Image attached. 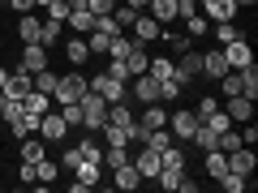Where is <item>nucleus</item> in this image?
<instances>
[{
  "instance_id": "obj_34",
  "label": "nucleus",
  "mask_w": 258,
  "mask_h": 193,
  "mask_svg": "<svg viewBox=\"0 0 258 193\" xmlns=\"http://www.w3.org/2000/svg\"><path fill=\"white\" fill-rule=\"evenodd\" d=\"M237 73H241V94L245 99H258V69L249 64V69H237Z\"/></svg>"
},
{
  "instance_id": "obj_48",
  "label": "nucleus",
  "mask_w": 258,
  "mask_h": 193,
  "mask_svg": "<svg viewBox=\"0 0 258 193\" xmlns=\"http://www.w3.org/2000/svg\"><path fill=\"white\" fill-rule=\"evenodd\" d=\"M56 112L64 116V125H69V129H74V125H82V108H78V103H64V108H56Z\"/></svg>"
},
{
  "instance_id": "obj_26",
  "label": "nucleus",
  "mask_w": 258,
  "mask_h": 193,
  "mask_svg": "<svg viewBox=\"0 0 258 193\" xmlns=\"http://www.w3.org/2000/svg\"><path fill=\"white\" fill-rule=\"evenodd\" d=\"M22 112H30V116H43V112H52V94H39V90H30L26 99H22Z\"/></svg>"
},
{
  "instance_id": "obj_5",
  "label": "nucleus",
  "mask_w": 258,
  "mask_h": 193,
  "mask_svg": "<svg viewBox=\"0 0 258 193\" xmlns=\"http://www.w3.org/2000/svg\"><path fill=\"white\" fill-rule=\"evenodd\" d=\"M224 60H228V69H249V64H254V47H249V39L237 35L232 43H224Z\"/></svg>"
},
{
  "instance_id": "obj_17",
  "label": "nucleus",
  "mask_w": 258,
  "mask_h": 193,
  "mask_svg": "<svg viewBox=\"0 0 258 193\" xmlns=\"http://www.w3.org/2000/svg\"><path fill=\"white\" fill-rule=\"evenodd\" d=\"M5 94H9V99H18V103L30 94V73L22 69V64H18V69L9 73V82H5Z\"/></svg>"
},
{
  "instance_id": "obj_54",
  "label": "nucleus",
  "mask_w": 258,
  "mask_h": 193,
  "mask_svg": "<svg viewBox=\"0 0 258 193\" xmlns=\"http://www.w3.org/2000/svg\"><path fill=\"white\" fill-rule=\"evenodd\" d=\"M176 189H181V193H198V180H189V176L181 172V180H176Z\"/></svg>"
},
{
  "instance_id": "obj_46",
  "label": "nucleus",
  "mask_w": 258,
  "mask_h": 193,
  "mask_svg": "<svg viewBox=\"0 0 258 193\" xmlns=\"http://www.w3.org/2000/svg\"><path fill=\"white\" fill-rule=\"evenodd\" d=\"M43 13H47L52 22H64V18H69V5H64V0H47V5H43Z\"/></svg>"
},
{
  "instance_id": "obj_22",
  "label": "nucleus",
  "mask_w": 258,
  "mask_h": 193,
  "mask_svg": "<svg viewBox=\"0 0 258 193\" xmlns=\"http://www.w3.org/2000/svg\"><path fill=\"white\" fill-rule=\"evenodd\" d=\"M39 120H43V116H30V112H18V116L9 120V133H13V138H30V133H39Z\"/></svg>"
},
{
  "instance_id": "obj_39",
  "label": "nucleus",
  "mask_w": 258,
  "mask_h": 193,
  "mask_svg": "<svg viewBox=\"0 0 258 193\" xmlns=\"http://www.w3.org/2000/svg\"><path fill=\"white\" fill-rule=\"evenodd\" d=\"M134 18H138V9H129V5H116V9H112V22H116L125 35H129V26H134Z\"/></svg>"
},
{
  "instance_id": "obj_45",
  "label": "nucleus",
  "mask_w": 258,
  "mask_h": 193,
  "mask_svg": "<svg viewBox=\"0 0 258 193\" xmlns=\"http://www.w3.org/2000/svg\"><path fill=\"white\" fill-rule=\"evenodd\" d=\"M181 90H185V86L176 82V77H168V82H159V103H172V99H176Z\"/></svg>"
},
{
  "instance_id": "obj_50",
  "label": "nucleus",
  "mask_w": 258,
  "mask_h": 193,
  "mask_svg": "<svg viewBox=\"0 0 258 193\" xmlns=\"http://www.w3.org/2000/svg\"><path fill=\"white\" fill-rule=\"evenodd\" d=\"M60 163H64V167H78V163H82V150H78V146H64Z\"/></svg>"
},
{
  "instance_id": "obj_16",
  "label": "nucleus",
  "mask_w": 258,
  "mask_h": 193,
  "mask_svg": "<svg viewBox=\"0 0 258 193\" xmlns=\"http://www.w3.org/2000/svg\"><path fill=\"white\" fill-rule=\"evenodd\" d=\"M224 73H232L228 60H224V47H215V52H203V77H215V82H220Z\"/></svg>"
},
{
  "instance_id": "obj_7",
  "label": "nucleus",
  "mask_w": 258,
  "mask_h": 193,
  "mask_svg": "<svg viewBox=\"0 0 258 193\" xmlns=\"http://www.w3.org/2000/svg\"><path fill=\"white\" fill-rule=\"evenodd\" d=\"M39 138H43V142H64V138H69V125H64V116H60V112H43V120H39Z\"/></svg>"
},
{
  "instance_id": "obj_14",
  "label": "nucleus",
  "mask_w": 258,
  "mask_h": 193,
  "mask_svg": "<svg viewBox=\"0 0 258 193\" xmlns=\"http://www.w3.org/2000/svg\"><path fill=\"white\" fill-rule=\"evenodd\" d=\"M22 69H26V73L47 69V47L43 43H26V47H22Z\"/></svg>"
},
{
  "instance_id": "obj_13",
  "label": "nucleus",
  "mask_w": 258,
  "mask_h": 193,
  "mask_svg": "<svg viewBox=\"0 0 258 193\" xmlns=\"http://www.w3.org/2000/svg\"><path fill=\"white\" fill-rule=\"evenodd\" d=\"M112 184H116L120 193H134L142 184V176H138V167H134V163H120V167H112Z\"/></svg>"
},
{
  "instance_id": "obj_53",
  "label": "nucleus",
  "mask_w": 258,
  "mask_h": 193,
  "mask_svg": "<svg viewBox=\"0 0 258 193\" xmlns=\"http://www.w3.org/2000/svg\"><path fill=\"white\" fill-rule=\"evenodd\" d=\"M18 180H26V184L35 180V163H26V159H22V167H18Z\"/></svg>"
},
{
  "instance_id": "obj_32",
  "label": "nucleus",
  "mask_w": 258,
  "mask_h": 193,
  "mask_svg": "<svg viewBox=\"0 0 258 193\" xmlns=\"http://www.w3.org/2000/svg\"><path fill=\"white\" fill-rule=\"evenodd\" d=\"M147 73L155 77V82H168V77H172L176 69H172V60H168V56H155V60L147 64Z\"/></svg>"
},
{
  "instance_id": "obj_3",
  "label": "nucleus",
  "mask_w": 258,
  "mask_h": 193,
  "mask_svg": "<svg viewBox=\"0 0 258 193\" xmlns=\"http://www.w3.org/2000/svg\"><path fill=\"white\" fill-rule=\"evenodd\" d=\"M86 82H91V90L99 94V99H108V103H120V99H129V86L120 82V77H112L108 69H103V73H95V77H86Z\"/></svg>"
},
{
  "instance_id": "obj_23",
  "label": "nucleus",
  "mask_w": 258,
  "mask_h": 193,
  "mask_svg": "<svg viewBox=\"0 0 258 193\" xmlns=\"http://www.w3.org/2000/svg\"><path fill=\"white\" fill-rule=\"evenodd\" d=\"M147 13L159 22V26H172V22H176V0H151Z\"/></svg>"
},
{
  "instance_id": "obj_36",
  "label": "nucleus",
  "mask_w": 258,
  "mask_h": 193,
  "mask_svg": "<svg viewBox=\"0 0 258 193\" xmlns=\"http://www.w3.org/2000/svg\"><path fill=\"white\" fill-rule=\"evenodd\" d=\"M56 176H60V163H56V159H39L35 163V180H56Z\"/></svg>"
},
{
  "instance_id": "obj_2",
  "label": "nucleus",
  "mask_w": 258,
  "mask_h": 193,
  "mask_svg": "<svg viewBox=\"0 0 258 193\" xmlns=\"http://www.w3.org/2000/svg\"><path fill=\"white\" fill-rule=\"evenodd\" d=\"M86 90H91V82H86V77H82V73H78V69H74V73H64V77H56V90H52V103H56V108H64V103H78V99H82Z\"/></svg>"
},
{
  "instance_id": "obj_35",
  "label": "nucleus",
  "mask_w": 258,
  "mask_h": 193,
  "mask_svg": "<svg viewBox=\"0 0 258 193\" xmlns=\"http://www.w3.org/2000/svg\"><path fill=\"white\" fill-rule=\"evenodd\" d=\"M60 30H64V22H52V18H47V22H43V30H39V43H43V47L60 43Z\"/></svg>"
},
{
  "instance_id": "obj_11",
  "label": "nucleus",
  "mask_w": 258,
  "mask_h": 193,
  "mask_svg": "<svg viewBox=\"0 0 258 193\" xmlns=\"http://www.w3.org/2000/svg\"><path fill=\"white\" fill-rule=\"evenodd\" d=\"M159 30H164V26H159V22L151 18V13H138V18H134V26H129V35L138 39V43H155V39H159Z\"/></svg>"
},
{
  "instance_id": "obj_58",
  "label": "nucleus",
  "mask_w": 258,
  "mask_h": 193,
  "mask_svg": "<svg viewBox=\"0 0 258 193\" xmlns=\"http://www.w3.org/2000/svg\"><path fill=\"white\" fill-rule=\"evenodd\" d=\"M249 5H258V0H237V9H249Z\"/></svg>"
},
{
  "instance_id": "obj_8",
  "label": "nucleus",
  "mask_w": 258,
  "mask_h": 193,
  "mask_svg": "<svg viewBox=\"0 0 258 193\" xmlns=\"http://www.w3.org/2000/svg\"><path fill=\"white\" fill-rule=\"evenodd\" d=\"M129 163L138 167V176H142V180H155V176H159V167H164V159H159V150H151V146H138V155L129 159Z\"/></svg>"
},
{
  "instance_id": "obj_31",
  "label": "nucleus",
  "mask_w": 258,
  "mask_h": 193,
  "mask_svg": "<svg viewBox=\"0 0 258 193\" xmlns=\"http://www.w3.org/2000/svg\"><path fill=\"white\" fill-rule=\"evenodd\" d=\"M215 138H220V133H215L211 125H203V120H198V129H194V146H203V150H215Z\"/></svg>"
},
{
  "instance_id": "obj_33",
  "label": "nucleus",
  "mask_w": 258,
  "mask_h": 193,
  "mask_svg": "<svg viewBox=\"0 0 258 193\" xmlns=\"http://www.w3.org/2000/svg\"><path fill=\"white\" fill-rule=\"evenodd\" d=\"M185 30H189V39H207L211 35V22H207L203 13H189V18H185Z\"/></svg>"
},
{
  "instance_id": "obj_18",
  "label": "nucleus",
  "mask_w": 258,
  "mask_h": 193,
  "mask_svg": "<svg viewBox=\"0 0 258 193\" xmlns=\"http://www.w3.org/2000/svg\"><path fill=\"white\" fill-rule=\"evenodd\" d=\"M134 99L138 103H159V82L151 73H138L134 77Z\"/></svg>"
},
{
  "instance_id": "obj_37",
  "label": "nucleus",
  "mask_w": 258,
  "mask_h": 193,
  "mask_svg": "<svg viewBox=\"0 0 258 193\" xmlns=\"http://www.w3.org/2000/svg\"><path fill=\"white\" fill-rule=\"evenodd\" d=\"M159 159H164V167H181V172H185V150H181V142H172L168 150H159Z\"/></svg>"
},
{
  "instance_id": "obj_25",
  "label": "nucleus",
  "mask_w": 258,
  "mask_h": 193,
  "mask_svg": "<svg viewBox=\"0 0 258 193\" xmlns=\"http://www.w3.org/2000/svg\"><path fill=\"white\" fill-rule=\"evenodd\" d=\"M64 22H69L74 35H91V30H95V13L91 9H69V18H64Z\"/></svg>"
},
{
  "instance_id": "obj_27",
  "label": "nucleus",
  "mask_w": 258,
  "mask_h": 193,
  "mask_svg": "<svg viewBox=\"0 0 258 193\" xmlns=\"http://www.w3.org/2000/svg\"><path fill=\"white\" fill-rule=\"evenodd\" d=\"M203 167H207V176H211V180H220V176L228 172V155H224V150H207Z\"/></svg>"
},
{
  "instance_id": "obj_51",
  "label": "nucleus",
  "mask_w": 258,
  "mask_h": 193,
  "mask_svg": "<svg viewBox=\"0 0 258 193\" xmlns=\"http://www.w3.org/2000/svg\"><path fill=\"white\" fill-rule=\"evenodd\" d=\"M189 13H198V0H176V18H189Z\"/></svg>"
},
{
  "instance_id": "obj_19",
  "label": "nucleus",
  "mask_w": 258,
  "mask_h": 193,
  "mask_svg": "<svg viewBox=\"0 0 258 193\" xmlns=\"http://www.w3.org/2000/svg\"><path fill=\"white\" fill-rule=\"evenodd\" d=\"M147 64H151V56H147V43H138V39H134V47H129V56H125V69H129V77L147 73Z\"/></svg>"
},
{
  "instance_id": "obj_12",
  "label": "nucleus",
  "mask_w": 258,
  "mask_h": 193,
  "mask_svg": "<svg viewBox=\"0 0 258 193\" xmlns=\"http://www.w3.org/2000/svg\"><path fill=\"white\" fill-rule=\"evenodd\" d=\"M254 167H258V159H254V150H249V146H237V150H228V172L254 176Z\"/></svg>"
},
{
  "instance_id": "obj_1",
  "label": "nucleus",
  "mask_w": 258,
  "mask_h": 193,
  "mask_svg": "<svg viewBox=\"0 0 258 193\" xmlns=\"http://www.w3.org/2000/svg\"><path fill=\"white\" fill-rule=\"evenodd\" d=\"M78 108H82V129L86 133H99V129L108 125V99H99L95 90H86L82 99H78Z\"/></svg>"
},
{
  "instance_id": "obj_55",
  "label": "nucleus",
  "mask_w": 258,
  "mask_h": 193,
  "mask_svg": "<svg viewBox=\"0 0 258 193\" xmlns=\"http://www.w3.org/2000/svg\"><path fill=\"white\" fill-rule=\"evenodd\" d=\"M5 5H9V9H18V13H30V9H35V0H5Z\"/></svg>"
},
{
  "instance_id": "obj_20",
  "label": "nucleus",
  "mask_w": 258,
  "mask_h": 193,
  "mask_svg": "<svg viewBox=\"0 0 258 193\" xmlns=\"http://www.w3.org/2000/svg\"><path fill=\"white\" fill-rule=\"evenodd\" d=\"M74 184H82V189H95V184H99V176H103V163H91V159H82V163L74 167Z\"/></svg>"
},
{
  "instance_id": "obj_24",
  "label": "nucleus",
  "mask_w": 258,
  "mask_h": 193,
  "mask_svg": "<svg viewBox=\"0 0 258 193\" xmlns=\"http://www.w3.org/2000/svg\"><path fill=\"white\" fill-rule=\"evenodd\" d=\"M39 30H43V22H39L35 13H22L18 18V39L22 43H39Z\"/></svg>"
},
{
  "instance_id": "obj_52",
  "label": "nucleus",
  "mask_w": 258,
  "mask_h": 193,
  "mask_svg": "<svg viewBox=\"0 0 258 193\" xmlns=\"http://www.w3.org/2000/svg\"><path fill=\"white\" fill-rule=\"evenodd\" d=\"M108 73H112V77H120V82H125V77H129V69H125V60H112V64H108Z\"/></svg>"
},
{
  "instance_id": "obj_21",
  "label": "nucleus",
  "mask_w": 258,
  "mask_h": 193,
  "mask_svg": "<svg viewBox=\"0 0 258 193\" xmlns=\"http://www.w3.org/2000/svg\"><path fill=\"white\" fill-rule=\"evenodd\" d=\"M64 56H69V64L74 69H82L86 60H91V47H86V35H74L69 43H64Z\"/></svg>"
},
{
  "instance_id": "obj_40",
  "label": "nucleus",
  "mask_w": 258,
  "mask_h": 193,
  "mask_svg": "<svg viewBox=\"0 0 258 193\" xmlns=\"http://www.w3.org/2000/svg\"><path fill=\"white\" fill-rule=\"evenodd\" d=\"M120 163H129V150L125 146H108V150H103V167H108V172L120 167Z\"/></svg>"
},
{
  "instance_id": "obj_6",
  "label": "nucleus",
  "mask_w": 258,
  "mask_h": 193,
  "mask_svg": "<svg viewBox=\"0 0 258 193\" xmlns=\"http://www.w3.org/2000/svg\"><path fill=\"white\" fill-rule=\"evenodd\" d=\"M168 129H172V138L185 146V142L194 138V129H198V116L185 112V108H176V112H168Z\"/></svg>"
},
{
  "instance_id": "obj_44",
  "label": "nucleus",
  "mask_w": 258,
  "mask_h": 193,
  "mask_svg": "<svg viewBox=\"0 0 258 193\" xmlns=\"http://www.w3.org/2000/svg\"><path fill=\"white\" fill-rule=\"evenodd\" d=\"M176 180H181V167H159V176H155L159 189H176Z\"/></svg>"
},
{
  "instance_id": "obj_38",
  "label": "nucleus",
  "mask_w": 258,
  "mask_h": 193,
  "mask_svg": "<svg viewBox=\"0 0 258 193\" xmlns=\"http://www.w3.org/2000/svg\"><path fill=\"white\" fill-rule=\"evenodd\" d=\"M211 30H215V43H232V39L241 35L237 22H211Z\"/></svg>"
},
{
  "instance_id": "obj_42",
  "label": "nucleus",
  "mask_w": 258,
  "mask_h": 193,
  "mask_svg": "<svg viewBox=\"0 0 258 193\" xmlns=\"http://www.w3.org/2000/svg\"><path fill=\"white\" fill-rule=\"evenodd\" d=\"M215 112H220V103H215V94H203V99H198V108H194V116H198V120H211Z\"/></svg>"
},
{
  "instance_id": "obj_49",
  "label": "nucleus",
  "mask_w": 258,
  "mask_h": 193,
  "mask_svg": "<svg viewBox=\"0 0 258 193\" xmlns=\"http://www.w3.org/2000/svg\"><path fill=\"white\" fill-rule=\"evenodd\" d=\"M86 9L99 18V13H112V9H116V0H86Z\"/></svg>"
},
{
  "instance_id": "obj_56",
  "label": "nucleus",
  "mask_w": 258,
  "mask_h": 193,
  "mask_svg": "<svg viewBox=\"0 0 258 193\" xmlns=\"http://www.w3.org/2000/svg\"><path fill=\"white\" fill-rule=\"evenodd\" d=\"M125 5H129V9H138V13H142V9L151 5V0H125Z\"/></svg>"
},
{
  "instance_id": "obj_9",
  "label": "nucleus",
  "mask_w": 258,
  "mask_h": 193,
  "mask_svg": "<svg viewBox=\"0 0 258 193\" xmlns=\"http://www.w3.org/2000/svg\"><path fill=\"white\" fill-rule=\"evenodd\" d=\"M198 13L207 22H232L237 18V0H198Z\"/></svg>"
},
{
  "instance_id": "obj_4",
  "label": "nucleus",
  "mask_w": 258,
  "mask_h": 193,
  "mask_svg": "<svg viewBox=\"0 0 258 193\" xmlns=\"http://www.w3.org/2000/svg\"><path fill=\"white\" fill-rule=\"evenodd\" d=\"M172 69H176V82L181 86H189V82H198V77H203V52H198V47H185L181 52V60H172Z\"/></svg>"
},
{
  "instance_id": "obj_41",
  "label": "nucleus",
  "mask_w": 258,
  "mask_h": 193,
  "mask_svg": "<svg viewBox=\"0 0 258 193\" xmlns=\"http://www.w3.org/2000/svg\"><path fill=\"white\" fill-rule=\"evenodd\" d=\"M78 150H82V159H91V163H103V146L95 138H82V142H78Z\"/></svg>"
},
{
  "instance_id": "obj_43",
  "label": "nucleus",
  "mask_w": 258,
  "mask_h": 193,
  "mask_svg": "<svg viewBox=\"0 0 258 193\" xmlns=\"http://www.w3.org/2000/svg\"><path fill=\"white\" fill-rule=\"evenodd\" d=\"M220 94H224V99H228V94H241V73H237V69L220 77Z\"/></svg>"
},
{
  "instance_id": "obj_10",
  "label": "nucleus",
  "mask_w": 258,
  "mask_h": 193,
  "mask_svg": "<svg viewBox=\"0 0 258 193\" xmlns=\"http://www.w3.org/2000/svg\"><path fill=\"white\" fill-rule=\"evenodd\" d=\"M224 112H228L232 125H245V120H254V99H245V94H228Z\"/></svg>"
},
{
  "instance_id": "obj_47",
  "label": "nucleus",
  "mask_w": 258,
  "mask_h": 193,
  "mask_svg": "<svg viewBox=\"0 0 258 193\" xmlns=\"http://www.w3.org/2000/svg\"><path fill=\"white\" fill-rule=\"evenodd\" d=\"M108 133V146H129V129H116V125H103Z\"/></svg>"
},
{
  "instance_id": "obj_59",
  "label": "nucleus",
  "mask_w": 258,
  "mask_h": 193,
  "mask_svg": "<svg viewBox=\"0 0 258 193\" xmlns=\"http://www.w3.org/2000/svg\"><path fill=\"white\" fill-rule=\"evenodd\" d=\"M43 5H47V0H35V9H43Z\"/></svg>"
},
{
  "instance_id": "obj_15",
  "label": "nucleus",
  "mask_w": 258,
  "mask_h": 193,
  "mask_svg": "<svg viewBox=\"0 0 258 193\" xmlns=\"http://www.w3.org/2000/svg\"><path fill=\"white\" fill-rule=\"evenodd\" d=\"M134 120L142 129H159V125H168V112H164V103H142V112H134Z\"/></svg>"
},
{
  "instance_id": "obj_57",
  "label": "nucleus",
  "mask_w": 258,
  "mask_h": 193,
  "mask_svg": "<svg viewBox=\"0 0 258 193\" xmlns=\"http://www.w3.org/2000/svg\"><path fill=\"white\" fill-rule=\"evenodd\" d=\"M5 82H9V69H5V64H0V90H5Z\"/></svg>"
},
{
  "instance_id": "obj_28",
  "label": "nucleus",
  "mask_w": 258,
  "mask_h": 193,
  "mask_svg": "<svg viewBox=\"0 0 258 193\" xmlns=\"http://www.w3.org/2000/svg\"><path fill=\"white\" fill-rule=\"evenodd\" d=\"M220 189H224V193H245V189H254V180L241 176V172H224V176H220Z\"/></svg>"
},
{
  "instance_id": "obj_29",
  "label": "nucleus",
  "mask_w": 258,
  "mask_h": 193,
  "mask_svg": "<svg viewBox=\"0 0 258 193\" xmlns=\"http://www.w3.org/2000/svg\"><path fill=\"white\" fill-rule=\"evenodd\" d=\"M22 159H26V163H39V159H43V138H39V133L22 138Z\"/></svg>"
},
{
  "instance_id": "obj_30",
  "label": "nucleus",
  "mask_w": 258,
  "mask_h": 193,
  "mask_svg": "<svg viewBox=\"0 0 258 193\" xmlns=\"http://www.w3.org/2000/svg\"><path fill=\"white\" fill-rule=\"evenodd\" d=\"M30 90L52 94V90H56V73H52V69H39V73H30Z\"/></svg>"
}]
</instances>
